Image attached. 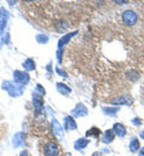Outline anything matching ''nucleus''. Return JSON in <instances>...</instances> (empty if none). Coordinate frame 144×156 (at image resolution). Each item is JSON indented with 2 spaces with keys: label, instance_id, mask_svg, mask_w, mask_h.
I'll list each match as a JSON object with an SVG mask.
<instances>
[{
  "label": "nucleus",
  "instance_id": "24",
  "mask_svg": "<svg viewBox=\"0 0 144 156\" xmlns=\"http://www.w3.org/2000/svg\"><path fill=\"white\" fill-rule=\"evenodd\" d=\"M62 52H64V49H62V48H58L57 57H58V62H59V64L62 61Z\"/></svg>",
  "mask_w": 144,
  "mask_h": 156
},
{
  "label": "nucleus",
  "instance_id": "3",
  "mask_svg": "<svg viewBox=\"0 0 144 156\" xmlns=\"http://www.w3.org/2000/svg\"><path fill=\"white\" fill-rule=\"evenodd\" d=\"M121 20L126 27H133L138 22V15L133 10H125L121 13Z\"/></svg>",
  "mask_w": 144,
  "mask_h": 156
},
{
  "label": "nucleus",
  "instance_id": "2",
  "mask_svg": "<svg viewBox=\"0 0 144 156\" xmlns=\"http://www.w3.org/2000/svg\"><path fill=\"white\" fill-rule=\"evenodd\" d=\"M42 151L44 156H60L61 150L57 142L54 140H46L42 147Z\"/></svg>",
  "mask_w": 144,
  "mask_h": 156
},
{
  "label": "nucleus",
  "instance_id": "23",
  "mask_svg": "<svg viewBox=\"0 0 144 156\" xmlns=\"http://www.w3.org/2000/svg\"><path fill=\"white\" fill-rule=\"evenodd\" d=\"M55 72L59 75V76H61V77L64 78H67V75H66V72L64 71V70H61L60 67H55Z\"/></svg>",
  "mask_w": 144,
  "mask_h": 156
},
{
  "label": "nucleus",
  "instance_id": "11",
  "mask_svg": "<svg viewBox=\"0 0 144 156\" xmlns=\"http://www.w3.org/2000/svg\"><path fill=\"white\" fill-rule=\"evenodd\" d=\"M77 30H75V31H72V33H68V34H66V35H64L61 39L59 40V42H58V48H62L65 44H67L71 40L73 39L76 35H77Z\"/></svg>",
  "mask_w": 144,
  "mask_h": 156
},
{
  "label": "nucleus",
  "instance_id": "16",
  "mask_svg": "<svg viewBox=\"0 0 144 156\" xmlns=\"http://www.w3.org/2000/svg\"><path fill=\"white\" fill-rule=\"evenodd\" d=\"M141 148V142L137 137H133L131 140H130V144H128V149L131 153H137Z\"/></svg>",
  "mask_w": 144,
  "mask_h": 156
},
{
  "label": "nucleus",
  "instance_id": "26",
  "mask_svg": "<svg viewBox=\"0 0 144 156\" xmlns=\"http://www.w3.org/2000/svg\"><path fill=\"white\" fill-rule=\"evenodd\" d=\"M19 156H30V155H29V151L28 150H23L21 154H19Z\"/></svg>",
  "mask_w": 144,
  "mask_h": 156
},
{
  "label": "nucleus",
  "instance_id": "19",
  "mask_svg": "<svg viewBox=\"0 0 144 156\" xmlns=\"http://www.w3.org/2000/svg\"><path fill=\"white\" fill-rule=\"evenodd\" d=\"M7 24V12L4 15V10L1 9V17H0V35L5 33V28Z\"/></svg>",
  "mask_w": 144,
  "mask_h": 156
},
{
  "label": "nucleus",
  "instance_id": "30",
  "mask_svg": "<svg viewBox=\"0 0 144 156\" xmlns=\"http://www.w3.org/2000/svg\"><path fill=\"white\" fill-rule=\"evenodd\" d=\"M139 137H141V138H143V139H144V131H142V132L139 133Z\"/></svg>",
  "mask_w": 144,
  "mask_h": 156
},
{
  "label": "nucleus",
  "instance_id": "10",
  "mask_svg": "<svg viewBox=\"0 0 144 156\" xmlns=\"http://www.w3.org/2000/svg\"><path fill=\"white\" fill-rule=\"evenodd\" d=\"M114 138H115L114 132L112 131V129H109V130H106L101 135V142L103 144H111L114 140Z\"/></svg>",
  "mask_w": 144,
  "mask_h": 156
},
{
  "label": "nucleus",
  "instance_id": "15",
  "mask_svg": "<svg viewBox=\"0 0 144 156\" xmlns=\"http://www.w3.org/2000/svg\"><path fill=\"white\" fill-rule=\"evenodd\" d=\"M89 143H90V140L89 139H86V138H78L76 142H75V144H73V148H75V150H83V149H85L88 145H89Z\"/></svg>",
  "mask_w": 144,
  "mask_h": 156
},
{
  "label": "nucleus",
  "instance_id": "7",
  "mask_svg": "<svg viewBox=\"0 0 144 156\" xmlns=\"http://www.w3.org/2000/svg\"><path fill=\"white\" fill-rule=\"evenodd\" d=\"M71 115L73 118H82V117H86L88 115V107L79 102L75 106V108L71 111Z\"/></svg>",
  "mask_w": 144,
  "mask_h": 156
},
{
  "label": "nucleus",
  "instance_id": "18",
  "mask_svg": "<svg viewBox=\"0 0 144 156\" xmlns=\"http://www.w3.org/2000/svg\"><path fill=\"white\" fill-rule=\"evenodd\" d=\"M85 136L89 137V138H99V137L101 136V131H100V129H97V127H90L86 132H85Z\"/></svg>",
  "mask_w": 144,
  "mask_h": 156
},
{
  "label": "nucleus",
  "instance_id": "12",
  "mask_svg": "<svg viewBox=\"0 0 144 156\" xmlns=\"http://www.w3.org/2000/svg\"><path fill=\"white\" fill-rule=\"evenodd\" d=\"M111 103H112V105H117V106H119V105H126V106H128V105L132 103V98H131V96L123 95V96H120V98L112 100Z\"/></svg>",
  "mask_w": 144,
  "mask_h": 156
},
{
  "label": "nucleus",
  "instance_id": "4",
  "mask_svg": "<svg viewBox=\"0 0 144 156\" xmlns=\"http://www.w3.org/2000/svg\"><path fill=\"white\" fill-rule=\"evenodd\" d=\"M12 76H13V80H15V83H16V84H18V85H21V87H25V85H28V84H29V82H30V76H29V73H28V72H25V71L15 70Z\"/></svg>",
  "mask_w": 144,
  "mask_h": 156
},
{
  "label": "nucleus",
  "instance_id": "21",
  "mask_svg": "<svg viewBox=\"0 0 144 156\" xmlns=\"http://www.w3.org/2000/svg\"><path fill=\"white\" fill-rule=\"evenodd\" d=\"M48 35H46V34H39V35H36V41L39 42V43H41V44H44V43H47L48 42Z\"/></svg>",
  "mask_w": 144,
  "mask_h": 156
},
{
  "label": "nucleus",
  "instance_id": "25",
  "mask_svg": "<svg viewBox=\"0 0 144 156\" xmlns=\"http://www.w3.org/2000/svg\"><path fill=\"white\" fill-rule=\"evenodd\" d=\"M132 122H133L136 126H139V125L142 124V120H141L139 118H135V119H132Z\"/></svg>",
  "mask_w": 144,
  "mask_h": 156
},
{
  "label": "nucleus",
  "instance_id": "28",
  "mask_svg": "<svg viewBox=\"0 0 144 156\" xmlns=\"http://www.w3.org/2000/svg\"><path fill=\"white\" fill-rule=\"evenodd\" d=\"M138 154H139V156H144V147L138 150Z\"/></svg>",
  "mask_w": 144,
  "mask_h": 156
},
{
  "label": "nucleus",
  "instance_id": "27",
  "mask_svg": "<svg viewBox=\"0 0 144 156\" xmlns=\"http://www.w3.org/2000/svg\"><path fill=\"white\" fill-rule=\"evenodd\" d=\"M91 156H103V155H102V153H101V151H95V153H93V154H91Z\"/></svg>",
  "mask_w": 144,
  "mask_h": 156
},
{
  "label": "nucleus",
  "instance_id": "29",
  "mask_svg": "<svg viewBox=\"0 0 144 156\" xmlns=\"http://www.w3.org/2000/svg\"><path fill=\"white\" fill-rule=\"evenodd\" d=\"M115 4H118V5H125V4H127L128 1H114Z\"/></svg>",
  "mask_w": 144,
  "mask_h": 156
},
{
  "label": "nucleus",
  "instance_id": "31",
  "mask_svg": "<svg viewBox=\"0 0 144 156\" xmlns=\"http://www.w3.org/2000/svg\"><path fill=\"white\" fill-rule=\"evenodd\" d=\"M65 156H72V155H71V153H65Z\"/></svg>",
  "mask_w": 144,
  "mask_h": 156
},
{
  "label": "nucleus",
  "instance_id": "32",
  "mask_svg": "<svg viewBox=\"0 0 144 156\" xmlns=\"http://www.w3.org/2000/svg\"><path fill=\"white\" fill-rule=\"evenodd\" d=\"M0 17H1V7H0Z\"/></svg>",
  "mask_w": 144,
  "mask_h": 156
},
{
  "label": "nucleus",
  "instance_id": "14",
  "mask_svg": "<svg viewBox=\"0 0 144 156\" xmlns=\"http://www.w3.org/2000/svg\"><path fill=\"white\" fill-rule=\"evenodd\" d=\"M24 140H25V136L23 132H17L15 136H13V139H12V144L15 148H19L24 144Z\"/></svg>",
  "mask_w": 144,
  "mask_h": 156
},
{
  "label": "nucleus",
  "instance_id": "1",
  "mask_svg": "<svg viewBox=\"0 0 144 156\" xmlns=\"http://www.w3.org/2000/svg\"><path fill=\"white\" fill-rule=\"evenodd\" d=\"M1 89L6 91L11 98H19L24 93V87H21L11 80H4L1 83Z\"/></svg>",
  "mask_w": 144,
  "mask_h": 156
},
{
  "label": "nucleus",
  "instance_id": "6",
  "mask_svg": "<svg viewBox=\"0 0 144 156\" xmlns=\"http://www.w3.org/2000/svg\"><path fill=\"white\" fill-rule=\"evenodd\" d=\"M33 105H34V108H35V113L36 114H41L43 112V105H44V101H43V96H41L40 94H37L36 91L33 93Z\"/></svg>",
  "mask_w": 144,
  "mask_h": 156
},
{
  "label": "nucleus",
  "instance_id": "13",
  "mask_svg": "<svg viewBox=\"0 0 144 156\" xmlns=\"http://www.w3.org/2000/svg\"><path fill=\"white\" fill-rule=\"evenodd\" d=\"M22 66H23V69H24V71L25 72H30V71H34L35 69H36V64H35V60L31 58H28L25 59L23 62H22Z\"/></svg>",
  "mask_w": 144,
  "mask_h": 156
},
{
  "label": "nucleus",
  "instance_id": "20",
  "mask_svg": "<svg viewBox=\"0 0 144 156\" xmlns=\"http://www.w3.org/2000/svg\"><path fill=\"white\" fill-rule=\"evenodd\" d=\"M102 112L106 115H111V117H114L118 112H119V107H103Z\"/></svg>",
  "mask_w": 144,
  "mask_h": 156
},
{
  "label": "nucleus",
  "instance_id": "8",
  "mask_svg": "<svg viewBox=\"0 0 144 156\" xmlns=\"http://www.w3.org/2000/svg\"><path fill=\"white\" fill-rule=\"evenodd\" d=\"M64 130H66V131H76L77 130V122L72 115H66L64 118Z\"/></svg>",
  "mask_w": 144,
  "mask_h": 156
},
{
  "label": "nucleus",
  "instance_id": "17",
  "mask_svg": "<svg viewBox=\"0 0 144 156\" xmlns=\"http://www.w3.org/2000/svg\"><path fill=\"white\" fill-rule=\"evenodd\" d=\"M55 88H57V90H58V93L62 95V96H66V95H68L70 93H71V89H70V87H67L65 83H57V85H55Z\"/></svg>",
  "mask_w": 144,
  "mask_h": 156
},
{
  "label": "nucleus",
  "instance_id": "22",
  "mask_svg": "<svg viewBox=\"0 0 144 156\" xmlns=\"http://www.w3.org/2000/svg\"><path fill=\"white\" fill-rule=\"evenodd\" d=\"M36 93L40 94L41 96H44V95H46V90H44V88L42 87L41 84H36Z\"/></svg>",
  "mask_w": 144,
  "mask_h": 156
},
{
  "label": "nucleus",
  "instance_id": "9",
  "mask_svg": "<svg viewBox=\"0 0 144 156\" xmlns=\"http://www.w3.org/2000/svg\"><path fill=\"white\" fill-rule=\"evenodd\" d=\"M112 131L114 132L115 136L120 137V138L126 136V127H125V125L121 124V122H115L113 125V127H112Z\"/></svg>",
  "mask_w": 144,
  "mask_h": 156
},
{
  "label": "nucleus",
  "instance_id": "5",
  "mask_svg": "<svg viewBox=\"0 0 144 156\" xmlns=\"http://www.w3.org/2000/svg\"><path fill=\"white\" fill-rule=\"evenodd\" d=\"M51 130H52L53 136H55L58 139H62L64 136H65V131H64L62 125L55 118H53L52 121H51Z\"/></svg>",
  "mask_w": 144,
  "mask_h": 156
}]
</instances>
